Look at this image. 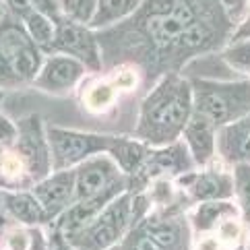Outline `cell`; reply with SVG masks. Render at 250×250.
I'll use <instances>...</instances> for the list:
<instances>
[{"instance_id": "24", "label": "cell", "mask_w": 250, "mask_h": 250, "mask_svg": "<svg viewBox=\"0 0 250 250\" xmlns=\"http://www.w3.org/2000/svg\"><path fill=\"white\" fill-rule=\"evenodd\" d=\"M228 60L231 62V66H236L240 70H250V42L240 43L238 48L228 52Z\"/></svg>"}, {"instance_id": "11", "label": "cell", "mask_w": 250, "mask_h": 250, "mask_svg": "<svg viewBox=\"0 0 250 250\" xmlns=\"http://www.w3.org/2000/svg\"><path fill=\"white\" fill-rule=\"evenodd\" d=\"M83 68L73 58H52L48 66L43 68V75L40 77V85L43 89H52V91H60V89H68L75 85V81L81 77Z\"/></svg>"}, {"instance_id": "2", "label": "cell", "mask_w": 250, "mask_h": 250, "mask_svg": "<svg viewBox=\"0 0 250 250\" xmlns=\"http://www.w3.org/2000/svg\"><path fill=\"white\" fill-rule=\"evenodd\" d=\"M250 108V85H196V114L223 124L242 116Z\"/></svg>"}, {"instance_id": "29", "label": "cell", "mask_w": 250, "mask_h": 250, "mask_svg": "<svg viewBox=\"0 0 250 250\" xmlns=\"http://www.w3.org/2000/svg\"><path fill=\"white\" fill-rule=\"evenodd\" d=\"M52 250H70V248H68V246H64V244H62L60 240H58V242L54 244V248H52Z\"/></svg>"}, {"instance_id": "12", "label": "cell", "mask_w": 250, "mask_h": 250, "mask_svg": "<svg viewBox=\"0 0 250 250\" xmlns=\"http://www.w3.org/2000/svg\"><path fill=\"white\" fill-rule=\"evenodd\" d=\"M186 141L192 149V155L199 164L207 162L213 153V130H211V120L205 116L196 114L192 120L186 124Z\"/></svg>"}, {"instance_id": "4", "label": "cell", "mask_w": 250, "mask_h": 250, "mask_svg": "<svg viewBox=\"0 0 250 250\" xmlns=\"http://www.w3.org/2000/svg\"><path fill=\"white\" fill-rule=\"evenodd\" d=\"M194 23V8L190 0H172L167 8L157 11L147 17L145 31L151 40L159 46H166L169 42H178L186 27Z\"/></svg>"}, {"instance_id": "28", "label": "cell", "mask_w": 250, "mask_h": 250, "mask_svg": "<svg viewBox=\"0 0 250 250\" xmlns=\"http://www.w3.org/2000/svg\"><path fill=\"white\" fill-rule=\"evenodd\" d=\"M0 226H4V203H0Z\"/></svg>"}, {"instance_id": "25", "label": "cell", "mask_w": 250, "mask_h": 250, "mask_svg": "<svg viewBox=\"0 0 250 250\" xmlns=\"http://www.w3.org/2000/svg\"><path fill=\"white\" fill-rule=\"evenodd\" d=\"M112 100V89L108 85H100V87H95L91 95H89V104L93 105V108H97V105H104V104H108Z\"/></svg>"}, {"instance_id": "6", "label": "cell", "mask_w": 250, "mask_h": 250, "mask_svg": "<svg viewBox=\"0 0 250 250\" xmlns=\"http://www.w3.org/2000/svg\"><path fill=\"white\" fill-rule=\"evenodd\" d=\"M126 221H128V199L122 196V199H116L108 209H105L97 221L89 228V234L85 231V248H91V250H102L105 246L114 244L116 240L120 238L122 229L126 228Z\"/></svg>"}, {"instance_id": "3", "label": "cell", "mask_w": 250, "mask_h": 250, "mask_svg": "<svg viewBox=\"0 0 250 250\" xmlns=\"http://www.w3.org/2000/svg\"><path fill=\"white\" fill-rule=\"evenodd\" d=\"M40 68V52L19 25L8 23L0 29V73L6 79L27 81Z\"/></svg>"}, {"instance_id": "16", "label": "cell", "mask_w": 250, "mask_h": 250, "mask_svg": "<svg viewBox=\"0 0 250 250\" xmlns=\"http://www.w3.org/2000/svg\"><path fill=\"white\" fill-rule=\"evenodd\" d=\"M194 192L199 199H219V196H228L231 192V188H229V180L226 176L207 174L196 180Z\"/></svg>"}, {"instance_id": "18", "label": "cell", "mask_w": 250, "mask_h": 250, "mask_svg": "<svg viewBox=\"0 0 250 250\" xmlns=\"http://www.w3.org/2000/svg\"><path fill=\"white\" fill-rule=\"evenodd\" d=\"M211 38H213V31L209 25L205 21H194L190 27H186L184 33L178 38V43H180V48H184V50H196V48L207 46Z\"/></svg>"}, {"instance_id": "30", "label": "cell", "mask_w": 250, "mask_h": 250, "mask_svg": "<svg viewBox=\"0 0 250 250\" xmlns=\"http://www.w3.org/2000/svg\"><path fill=\"white\" fill-rule=\"evenodd\" d=\"M4 15V8H2V2H0V17Z\"/></svg>"}, {"instance_id": "8", "label": "cell", "mask_w": 250, "mask_h": 250, "mask_svg": "<svg viewBox=\"0 0 250 250\" xmlns=\"http://www.w3.org/2000/svg\"><path fill=\"white\" fill-rule=\"evenodd\" d=\"M75 194V176L70 172H62L50 180L35 186V196L42 203L46 215H56L70 203Z\"/></svg>"}, {"instance_id": "1", "label": "cell", "mask_w": 250, "mask_h": 250, "mask_svg": "<svg viewBox=\"0 0 250 250\" xmlns=\"http://www.w3.org/2000/svg\"><path fill=\"white\" fill-rule=\"evenodd\" d=\"M190 112V89L184 81L167 77L143 104L139 135L153 143L172 141L186 126Z\"/></svg>"}, {"instance_id": "20", "label": "cell", "mask_w": 250, "mask_h": 250, "mask_svg": "<svg viewBox=\"0 0 250 250\" xmlns=\"http://www.w3.org/2000/svg\"><path fill=\"white\" fill-rule=\"evenodd\" d=\"M149 236L162 248H167V246H174L178 242V228L169 221H151L149 223Z\"/></svg>"}, {"instance_id": "17", "label": "cell", "mask_w": 250, "mask_h": 250, "mask_svg": "<svg viewBox=\"0 0 250 250\" xmlns=\"http://www.w3.org/2000/svg\"><path fill=\"white\" fill-rule=\"evenodd\" d=\"M139 0H102L97 4V13L93 17L95 25H104L110 23L114 19H120V17L128 15L132 8H137Z\"/></svg>"}, {"instance_id": "19", "label": "cell", "mask_w": 250, "mask_h": 250, "mask_svg": "<svg viewBox=\"0 0 250 250\" xmlns=\"http://www.w3.org/2000/svg\"><path fill=\"white\" fill-rule=\"evenodd\" d=\"M25 21H27L31 38L38 42L40 46H50V43L54 42V27H52V23L42 13L29 11L27 15H25Z\"/></svg>"}, {"instance_id": "5", "label": "cell", "mask_w": 250, "mask_h": 250, "mask_svg": "<svg viewBox=\"0 0 250 250\" xmlns=\"http://www.w3.org/2000/svg\"><path fill=\"white\" fill-rule=\"evenodd\" d=\"M50 143L54 151L56 167H66L79 159L87 157L93 151H100L112 145L110 139L93 137V135H79V132H68L60 128H50Z\"/></svg>"}, {"instance_id": "23", "label": "cell", "mask_w": 250, "mask_h": 250, "mask_svg": "<svg viewBox=\"0 0 250 250\" xmlns=\"http://www.w3.org/2000/svg\"><path fill=\"white\" fill-rule=\"evenodd\" d=\"M236 184L244 207L250 211V166H240L236 169Z\"/></svg>"}, {"instance_id": "7", "label": "cell", "mask_w": 250, "mask_h": 250, "mask_svg": "<svg viewBox=\"0 0 250 250\" xmlns=\"http://www.w3.org/2000/svg\"><path fill=\"white\" fill-rule=\"evenodd\" d=\"M118 182V169L105 157H97L81 166L75 178V196L79 201H87L108 190Z\"/></svg>"}, {"instance_id": "14", "label": "cell", "mask_w": 250, "mask_h": 250, "mask_svg": "<svg viewBox=\"0 0 250 250\" xmlns=\"http://www.w3.org/2000/svg\"><path fill=\"white\" fill-rule=\"evenodd\" d=\"M223 151L231 159H250V118L223 132Z\"/></svg>"}, {"instance_id": "22", "label": "cell", "mask_w": 250, "mask_h": 250, "mask_svg": "<svg viewBox=\"0 0 250 250\" xmlns=\"http://www.w3.org/2000/svg\"><path fill=\"white\" fill-rule=\"evenodd\" d=\"M221 211H229L228 205H219V203H213V205H205L201 207L199 215H196V223H199V228H209L213 226V221L217 217H221Z\"/></svg>"}, {"instance_id": "21", "label": "cell", "mask_w": 250, "mask_h": 250, "mask_svg": "<svg viewBox=\"0 0 250 250\" xmlns=\"http://www.w3.org/2000/svg\"><path fill=\"white\" fill-rule=\"evenodd\" d=\"M64 13L75 21H89L95 17V0H62Z\"/></svg>"}, {"instance_id": "27", "label": "cell", "mask_w": 250, "mask_h": 250, "mask_svg": "<svg viewBox=\"0 0 250 250\" xmlns=\"http://www.w3.org/2000/svg\"><path fill=\"white\" fill-rule=\"evenodd\" d=\"M15 135H17L15 126L4 118V116H0V141H2V143H11L15 139Z\"/></svg>"}, {"instance_id": "9", "label": "cell", "mask_w": 250, "mask_h": 250, "mask_svg": "<svg viewBox=\"0 0 250 250\" xmlns=\"http://www.w3.org/2000/svg\"><path fill=\"white\" fill-rule=\"evenodd\" d=\"M120 188H122V182L118 180L114 186H110L108 190H104L102 194L93 196V199L81 201V203L77 205V207H73V209H70L66 215H64V219H62V223H60L62 229H64L68 236H73V234H77V231L85 229V226H89V223H91V219L105 207V203H108L110 199H114L116 192H118Z\"/></svg>"}, {"instance_id": "10", "label": "cell", "mask_w": 250, "mask_h": 250, "mask_svg": "<svg viewBox=\"0 0 250 250\" xmlns=\"http://www.w3.org/2000/svg\"><path fill=\"white\" fill-rule=\"evenodd\" d=\"M54 46L64 52H70V54H77L81 60H85L87 64L97 68L95 42L87 31L75 27V25H66V27H62V31L58 33Z\"/></svg>"}, {"instance_id": "13", "label": "cell", "mask_w": 250, "mask_h": 250, "mask_svg": "<svg viewBox=\"0 0 250 250\" xmlns=\"http://www.w3.org/2000/svg\"><path fill=\"white\" fill-rule=\"evenodd\" d=\"M38 137L40 135H38V128H35V124L33 122H27L23 126V132H21L19 151L23 153L25 162H27L31 172L35 176H43V174H46V167H48V157H46L43 143Z\"/></svg>"}, {"instance_id": "26", "label": "cell", "mask_w": 250, "mask_h": 250, "mask_svg": "<svg viewBox=\"0 0 250 250\" xmlns=\"http://www.w3.org/2000/svg\"><path fill=\"white\" fill-rule=\"evenodd\" d=\"M130 250H162V246H159V244L155 242V240L147 234V236L137 238L135 242L130 244Z\"/></svg>"}, {"instance_id": "15", "label": "cell", "mask_w": 250, "mask_h": 250, "mask_svg": "<svg viewBox=\"0 0 250 250\" xmlns=\"http://www.w3.org/2000/svg\"><path fill=\"white\" fill-rule=\"evenodd\" d=\"M4 207L25 223H40L46 219L42 203L29 194H4Z\"/></svg>"}]
</instances>
